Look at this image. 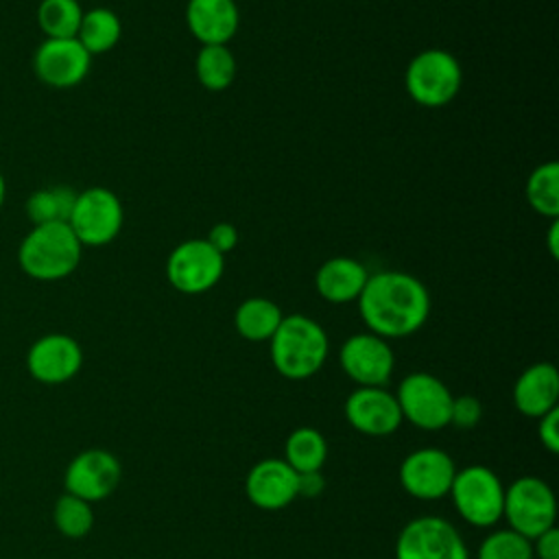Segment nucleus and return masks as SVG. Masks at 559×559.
Here are the masks:
<instances>
[{
    "label": "nucleus",
    "mask_w": 559,
    "mask_h": 559,
    "mask_svg": "<svg viewBox=\"0 0 559 559\" xmlns=\"http://www.w3.org/2000/svg\"><path fill=\"white\" fill-rule=\"evenodd\" d=\"M325 487V478L321 476V472H304L297 474V496H306V498H314L323 491Z\"/></svg>",
    "instance_id": "nucleus-34"
},
{
    "label": "nucleus",
    "mask_w": 559,
    "mask_h": 559,
    "mask_svg": "<svg viewBox=\"0 0 559 559\" xmlns=\"http://www.w3.org/2000/svg\"><path fill=\"white\" fill-rule=\"evenodd\" d=\"M122 37V22L116 11L107 7H94L83 11L76 39L90 55L109 52Z\"/></svg>",
    "instance_id": "nucleus-22"
},
{
    "label": "nucleus",
    "mask_w": 559,
    "mask_h": 559,
    "mask_svg": "<svg viewBox=\"0 0 559 559\" xmlns=\"http://www.w3.org/2000/svg\"><path fill=\"white\" fill-rule=\"evenodd\" d=\"M282 319V308L266 297H249L240 301L234 312L236 332L251 343L269 341L275 334Z\"/></svg>",
    "instance_id": "nucleus-21"
},
{
    "label": "nucleus",
    "mask_w": 559,
    "mask_h": 559,
    "mask_svg": "<svg viewBox=\"0 0 559 559\" xmlns=\"http://www.w3.org/2000/svg\"><path fill=\"white\" fill-rule=\"evenodd\" d=\"M546 245H548V253L550 258H559V221L550 218V227L546 234Z\"/></svg>",
    "instance_id": "nucleus-35"
},
{
    "label": "nucleus",
    "mask_w": 559,
    "mask_h": 559,
    "mask_svg": "<svg viewBox=\"0 0 559 559\" xmlns=\"http://www.w3.org/2000/svg\"><path fill=\"white\" fill-rule=\"evenodd\" d=\"M456 465L441 448H419L406 454L400 465L404 491L417 500H439L450 493Z\"/></svg>",
    "instance_id": "nucleus-13"
},
{
    "label": "nucleus",
    "mask_w": 559,
    "mask_h": 559,
    "mask_svg": "<svg viewBox=\"0 0 559 559\" xmlns=\"http://www.w3.org/2000/svg\"><path fill=\"white\" fill-rule=\"evenodd\" d=\"M502 518L515 533L535 539L555 526L557 500L550 485L537 476H522L504 489Z\"/></svg>",
    "instance_id": "nucleus-6"
},
{
    "label": "nucleus",
    "mask_w": 559,
    "mask_h": 559,
    "mask_svg": "<svg viewBox=\"0 0 559 559\" xmlns=\"http://www.w3.org/2000/svg\"><path fill=\"white\" fill-rule=\"evenodd\" d=\"M330 341L319 321L306 314H288L269 338V354L275 371L288 380L314 376L328 358Z\"/></svg>",
    "instance_id": "nucleus-2"
},
{
    "label": "nucleus",
    "mask_w": 559,
    "mask_h": 559,
    "mask_svg": "<svg viewBox=\"0 0 559 559\" xmlns=\"http://www.w3.org/2000/svg\"><path fill=\"white\" fill-rule=\"evenodd\" d=\"M347 424L367 437H389L402 424L395 393L384 386H358L345 400Z\"/></svg>",
    "instance_id": "nucleus-16"
},
{
    "label": "nucleus",
    "mask_w": 559,
    "mask_h": 559,
    "mask_svg": "<svg viewBox=\"0 0 559 559\" xmlns=\"http://www.w3.org/2000/svg\"><path fill=\"white\" fill-rule=\"evenodd\" d=\"M81 251L83 245L68 223L33 225L17 247V264L33 280L57 282L76 271Z\"/></svg>",
    "instance_id": "nucleus-3"
},
{
    "label": "nucleus",
    "mask_w": 559,
    "mask_h": 559,
    "mask_svg": "<svg viewBox=\"0 0 559 559\" xmlns=\"http://www.w3.org/2000/svg\"><path fill=\"white\" fill-rule=\"evenodd\" d=\"M537 435H539L542 445H544L550 454H557V452H559V408H552V411H548L546 415L539 417Z\"/></svg>",
    "instance_id": "nucleus-32"
},
{
    "label": "nucleus",
    "mask_w": 559,
    "mask_h": 559,
    "mask_svg": "<svg viewBox=\"0 0 559 559\" xmlns=\"http://www.w3.org/2000/svg\"><path fill=\"white\" fill-rule=\"evenodd\" d=\"M461 83V63L443 48H426L417 52L404 72L406 94L421 107H443L452 103Z\"/></svg>",
    "instance_id": "nucleus-4"
},
{
    "label": "nucleus",
    "mask_w": 559,
    "mask_h": 559,
    "mask_svg": "<svg viewBox=\"0 0 559 559\" xmlns=\"http://www.w3.org/2000/svg\"><path fill=\"white\" fill-rule=\"evenodd\" d=\"M245 493L253 507L280 511L297 498V472L284 459H262L249 469Z\"/></svg>",
    "instance_id": "nucleus-17"
},
{
    "label": "nucleus",
    "mask_w": 559,
    "mask_h": 559,
    "mask_svg": "<svg viewBox=\"0 0 559 559\" xmlns=\"http://www.w3.org/2000/svg\"><path fill=\"white\" fill-rule=\"evenodd\" d=\"M531 544H533V557H537V559H559V531H557V526L544 531L542 535L531 539Z\"/></svg>",
    "instance_id": "nucleus-33"
},
{
    "label": "nucleus",
    "mask_w": 559,
    "mask_h": 559,
    "mask_svg": "<svg viewBox=\"0 0 559 559\" xmlns=\"http://www.w3.org/2000/svg\"><path fill=\"white\" fill-rule=\"evenodd\" d=\"M76 192L68 186H50L39 188L26 199V216L33 225L44 223H68L70 212L74 207Z\"/></svg>",
    "instance_id": "nucleus-25"
},
{
    "label": "nucleus",
    "mask_w": 559,
    "mask_h": 559,
    "mask_svg": "<svg viewBox=\"0 0 559 559\" xmlns=\"http://www.w3.org/2000/svg\"><path fill=\"white\" fill-rule=\"evenodd\" d=\"M238 24L240 11L234 0H188L186 4V26L201 46H227Z\"/></svg>",
    "instance_id": "nucleus-18"
},
{
    "label": "nucleus",
    "mask_w": 559,
    "mask_h": 559,
    "mask_svg": "<svg viewBox=\"0 0 559 559\" xmlns=\"http://www.w3.org/2000/svg\"><path fill=\"white\" fill-rule=\"evenodd\" d=\"M4 197H7V181H4V175H2V170H0V210H2V205H4Z\"/></svg>",
    "instance_id": "nucleus-36"
},
{
    "label": "nucleus",
    "mask_w": 559,
    "mask_h": 559,
    "mask_svg": "<svg viewBox=\"0 0 559 559\" xmlns=\"http://www.w3.org/2000/svg\"><path fill=\"white\" fill-rule=\"evenodd\" d=\"M524 192H526L528 205L537 214L546 218H557L559 216V164L550 159L535 166L526 179Z\"/></svg>",
    "instance_id": "nucleus-26"
},
{
    "label": "nucleus",
    "mask_w": 559,
    "mask_h": 559,
    "mask_svg": "<svg viewBox=\"0 0 559 559\" xmlns=\"http://www.w3.org/2000/svg\"><path fill=\"white\" fill-rule=\"evenodd\" d=\"M225 273V255L205 238L179 242L166 260L168 284L183 295H203L212 290Z\"/></svg>",
    "instance_id": "nucleus-9"
},
{
    "label": "nucleus",
    "mask_w": 559,
    "mask_h": 559,
    "mask_svg": "<svg viewBox=\"0 0 559 559\" xmlns=\"http://www.w3.org/2000/svg\"><path fill=\"white\" fill-rule=\"evenodd\" d=\"M395 559H469V552L454 524L439 515H419L402 526Z\"/></svg>",
    "instance_id": "nucleus-10"
},
{
    "label": "nucleus",
    "mask_w": 559,
    "mask_h": 559,
    "mask_svg": "<svg viewBox=\"0 0 559 559\" xmlns=\"http://www.w3.org/2000/svg\"><path fill=\"white\" fill-rule=\"evenodd\" d=\"M559 400V371L552 362H535L526 367L513 384V404L526 415L539 419L557 408Z\"/></svg>",
    "instance_id": "nucleus-19"
},
{
    "label": "nucleus",
    "mask_w": 559,
    "mask_h": 559,
    "mask_svg": "<svg viewBox=\"0 0 559 559\" xmlns=\"http://www.w3.org/2000/svg\"><path fill=\"white\" fill-rule=\"evenodd\" d=\"M124 223L122 201L103 186L76 192L68 225L83 247H103L118 238Z\"/></svg>",
    "instance_id": "nucleus-7"
},
{
    "label": "nucleus",
    "mask_w": 559,
    "mask_h": 559,
    "mask_svg": "<svg viewBox=\"0 0 559 559\" xmlns=\"http://www.w3.org/2000/svg\"><path fill=\"white\" fill-rule=\"evenodd\" d=\"M52 522L61 535L81 539L94 526V509L90 502L63 491L52 507Z\"/></svg>",
    "instance_id": "nucleus-28"
},
{
    "label": "nucleus",
    "mask_w": 559,
    "mask_h": 559,
    "mask_svg": "<svg viewBox=\"0 0 559 559\" xmlns=\"http://www.w3.org/2000/svg\"><path fill=\"white\" fill-rule=\"evenodd\" d=\"M356 301L369 332L382 338L411 336L430 314L426 284L406 271L369 273Z\"/></svg>",
    "instance_id": "nucleus-1"
},
{
    "label": "nucleus",
    "mask_w": 559,
    "mask_h": 559,
    "mask_svg": "<svg viewBox=\"0 0 559 559\" xmlns=\"http://www.w3.org/2000/svg\"><path fill=\"white\" fill-rule=\"evenodd\" d=\"M483 417V406L478 397L474 395H459L452 400V413H450V424L456 428H474Z\"/></svg>",
    "instance_id": "nucleus-30"
},
{
    "label": "nucleus",
    "mask_w": 559,
    "mask_h": 559,
    "mask_svg": "<svg viewBox=\"0 0 559 559\" xmlns=\"http://www.w3.org/2000/svg\"><path fill=\"white\" fill-rule=\"evenodd\" d=\"M81 367L83 349L70 334H44L26 352V369L41 384H63L72 380Z\"/></svg>",
    "instance_id": "nucleus-15"
},
{
    "label": "nucleus",
    "mask_w": 559,
    "mask_h": 559,
    "mask_svg": "<svg viewBox=\"0 0 559 559\" xmlns=\"http://www.w3.org/2000/svg\"><path fill=\"white\" fill-rule=\"evenodd\" d=\"M476 559H535L528 537L513 528H500L489 533L476 552Z\"/></svg>",
    "instance_id": "nucleus-29"
},
{
    "label": "nucleus",
    "mask_w": 559,
    "mask_h": 559,
    "mask_svg": "<svg viewBox=\"0 0 559 559\" xmlns=\"http://www.w3.org/2000/svg\"><path fill=\"white\" fill-rule=\"evenodd\" d=\"M122 478V465L109 450L87 448L79 452L63 472V489L85 502L109 498Z\"/></svg>",
    "instance_id": "nucleus-11"
},
{
    "label": "nucleus",
    "mask_w": 559,
    "mask_h": 559,
    "mask_svg": "<svg viewBox=\"0 0 559 559\" xmlns=\"http://www.w3.org/2000/svg\"><path fill=\"white\" fill-rule=\"evenodd\" d=\"M81 17L79 0H41L37 7V26L48 39L76 37Z\"/></svg>",
    "instance_id": "nucleus-27"
},
{
    "label": "nucleus",
    "mask_w": 559,
    "mask_h": 559,
    "mask_svg": "<svg viewBox=\"0 0 559 559\" xmlns=\"http://www.w3.org/2000/svg\"><path fill=\"white\" fill-rule=\"evenodd\" d=\"M402 419L421 430H441L450 426L452 391L443 380L428 371L408 373L395 393Z\"/></svg>",
    "instance_id": "nucleus-8"
},
{
    "label": "nucleus",
    "mask_w": 559,
    "mask_h": 559,
    "mask_svg": "<svg viewBox=\"0 0 559 559\" xmlns=\"http://www.w3.org/2000/svg\"><path fill=\"white\" fill-rule=\"evenodd\" d=\"M284 461L297 472H321L328 459V441L325 437L310 426L295 428L284 443Z\"/></svg>",
    "instance_id": "nucleus-23"
},
{
    "label": "nucleus",
    "mask_w": 559,
    "mask_h": 559,
    "mask_svg": "<svg viewBox=\"0 0 559 559\" xmlns=\"http://www.w3.org/2000/svg\"><path fill=\"white\" fill-rule=\"evenodd\" d=\"M338 362L343 373L358 386H384L391 380L395 356L386 338L373 332H358L341 345Z\"/></svg>",
    "instance_id": "nucleus-12"
},
{
    "label": "nucleus",
    "mask_w": 559,
    "mask_h": 559,
    "mask_svg": "<svg viewBox=\"0 0 559 559\" xmlns=\"http://www.w3.org/2000/svg\"><path fill=\"white\" fill-rule=\"evenodd\" d=\"M367 277L369 271L362 262L347 255H334L314 273V288L330 304H349L358 299Z\"/></svg>",
    "instance_id": "nucleus-20"
},
{
    "label": "nucleus",
    "mask_w": 559,
    "mask_h": 559,
    "mask_svg": "<svg viewBox=\"0 0 559 559\" xmlns=\"http://www.w3.org/2000/svg\"><path fill=\"white\" fill-rule=\"evenodd\" d=\"M194 72L199 83L210 92L227 90L236 79L234 52L223 44L201 46L194 61Z\"/></svg>",
    "instance_id": "nucleus-24"
},
{
    "label": "nucleus",
    "mask_w": 559,
    "mask_h": 559,
    "mask_svg": "<svg viewBox=\"0 0 559 559\" xmlns=\"http://www.w3.org/2000/svg\"><path fill=\"white\" fill-rule=\"evenodd\" d=\"M205 240H207L218 253L227 255V253L234 251L236 245H238V229H236L231 223L221 221V223L212 225V229L207 231Z\"/></svg>",
    "instance_id": "nucleus-31"
},
{
    "label": "nucleus",
    "mask_w": 559,
    "mask_h": 559,
    "mask_svg": "<svg viewBox=\"0 0 559 559\" xmlns=\"http://www.w3.org/2000/svg\"><path fill=\"white\" fill-rule=\"evenodd\" d=\"M450 496L459 515L472 526L487 528L502 520L504 485L487 465L456 469Z\"/></svg>",
    "instance_id": "nucleus-5"
},
{
    "label": "nucleus",
    "mask_w": 559,
    "mask_h": 559,
    "mask_svg": "<svg viewBox=\"0 0 559 559\" xmlns=\"http://www.w3.org/2000/svg\"><path fill=\"white\" fill-rule=\"evenodd\" d=\"M92 68V55L76 37L44 39L33 55L35 76L57 90L79 85Z\"/></svg>",
    "instance_id": "nucleus-14"
}]
</instances>
